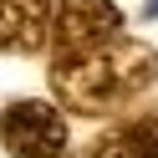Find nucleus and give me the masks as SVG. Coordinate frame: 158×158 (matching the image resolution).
I'll use <instances>...</instances> for the list:
<instances>
[{"mask_svg": "<svg viewBox=\"0 0 158 158\" xmlns=\"http://www.w3.org/2000/svg\"><path fill=\"white\" fill-rule=\"evenodd\" d=\"M0 148L10 158H66V117L41 97H21L0 112Z\"/></svg>", "mask_w": 158, "mask_h": 158, "instance_id": "f03ea898", "label": "nucleus"}, {"mask_svg": "<svg viewBox=\"0 0 158 158\" xmlns=\"http://www.w3.org/2000/svg\"><path fill=\"white\" fill-rule=\"evenodd\" d=\"M51 41V0H0V51L31 56Z\"/></svg>", "mask_w": 158, "mask_h": 158, "instance_id": "20e7f679", "label": "nucleus"}, {"mask_svg": "<svg viewBox=\"0 0 158 158\" xmlns=\"http://www.w3.org/2000/svg\"><path fill=\"white\" fill-rule=\"evenodd\" d=\"M123 36V10L112 0H61L51 15V41H56V56L66 51H87V46H102Z\"/></svg>", "mask_w": 158, "mask_h": 158, "instance_id": "7ed1b4c3", "label": "nucleus"}, {"mask_svg": "<svg viewBox=\"0 0 158 158\" xmlns=\"http://www.w3.org/2000/svg\"><path fill=\"white\" fill-rule=\"evenodd\" d=\"M158 82V51L133 36H112L87 51H66L51 61V92L61 107L82 117H107L143 97Z\"/></svg>", "mask_w": 158, "mask_h": 158, "instance_id": "f257e3e1", "label": "nucleus"}, {"mask_svg": "<svg viewBox=\"0 0 158 158\" xmlns=\"http://www.w3.org/2000/svg\"><path fill=\"white\" fill-rule=\"evenodd\" d=\"M92 158H158V117H127L92 143Z\"/></svg>", "mask_w": 158, "mask_h": 158, "instance_id": "39448f33", "label": "nucleus"}]
</instances>
